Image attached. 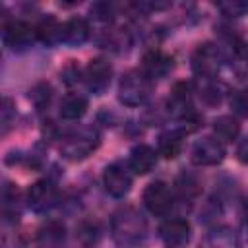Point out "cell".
I'll use <instances>...</instances> for the list:
<instances>
[{
  "instance_id": "1",
  "label": "cell",
  "mask_w": 248,
  "mask_h": 248,
  "mask_svg": "<svg viewBox=\"0 0 248 248\" xmlns=\"http://www.w3.org/2000/svg\"><path fill=\"white\" fill-rule=\"evenodd\" d=\"M110 232H112V240L118 246L122 248L138 246L147 236L145 217L134 207H122L112 215Z\"/></svg>"
},
{
  "instance_id": "2",
  "label": "cell",
  "mask_w": 248,
  "mask_h": 248,
  "mask_svg": "<svg viewBox=\"0 0 248 248\" xmlns=\"http://www.w3.org/2000/svg\"><path fill=\"white\" fill-rule=\"evenodd\" d=\"M101 143V136L97 132V128L93 126H79L76 130H72L70 134H66L60 151L66 159L70 161H81L85 157H89Z\"/></svg>"
},
{
  "instance_id": "3",
  "label": "cell",
  "mask_w": 248,
  "mask_h": 248,
  "mask_svg": "<svg viewBox=\"0 0 248 248\" xmlns=\"http://www.w3.org/2000/svg\"><path fill=\"white\" fill-rule=\"evenodd\" d=\"M151 95V79L141 70H130L118 83V101L126 107H140Z\"/></svg>"
},
{
  "instance_id": "4",
  "label": "cell",
  "mask_w": 248,
  "mask_h": 248,
  "mask_svg": "<svg viewBox=\"0 0 248 248\" xmlns=\"http://www.w3.org/2000/svg\"><path fill=\"white\" fill-rule=\"evenodd\" d=\"M223 60H225L223 50L215 43H202L192 52L190 62H192V70L196 76H200L202 79H211L221 70Z\"/></svg>"
},
{
  "instance_id": "5",
  "label": "cell",
  "mask_w": 248,
  "mask_h": 248,
  "mask_svg": "<svg viewBox=\"0 0 248 248\" xmlns=\"http://www.w3.org/2000/svg\"><path fill=\"white\" fill-rule=\"evenodd\" d=\"M143 205L153 213V215H167L170 207L174 205V194L172 188L163 182L155 180L143 190Z\"/></svg>"
},
{
  "instance_id": "6",
  "label": "cell",
  "mask_w": 248,
  "mask_h": 248,
  "mask_svg": "<svg viewBox=\"0 0 248 248\" xmlns=\"http://www.w3.org/2000/svg\"><path fill=\"white\" fill-rule=\"evenodd\" d=\"M83 78H85L87 89L93 95H103L112 81V64L107 58L97 56V58L89 60V64L83 72Z\"/></svg>"
},
{
  "instance_id": "7",
  "label": "cell",
  "mask_w": 248,
  "mask_h": 248,
  "mask_svg": "<svg viewBox=\"0 0 248 248\" xmlns=\"http://www.w3.org/2000/svg\"><path fill=\"white\" fill-rule=\"evenodd\" d=\"M225 157V147L221 143V140L205 136L202 140H198L192 149H190V161L198 167H213L219 165Z\"/></svg>"
},
{
  "instance_id": "8",
  "label": "cell",
  "mask_w": 248,
  "mask_h": 248,
  "mask_svg": "<svg viewBox=\"0 0 248 248\" xmlns=\"http://www.w3.org/2000/svg\"><path fill=\"white\" fill-rule=\"evenodd\" d=\"M2 37H4V45L12 50H27L35 39H37V31L33 25H29L27 21L16 19L12 23H6L2 27Z\"/></svg>"
},
{
  "instance_id": "9",
  "label": "cell",
  "mask_w": 248,
  "mask_h": 248,
  "mask_svg": "<svg viewBox=\"0 0 248 248\" xmlns=\"http://www.w3.org/2000/svg\"><path fill=\"white\" fill-rule=\"evenodd\" d=\"M103 186L112 198H124L132 188L130 167L124 163H110L103 172Z\"/></svg>"
},
{
  "instance_id": "10",
  "label": "cell",
  "mask_w": 248,
  "mask_h": 248,
  "mask_svg": "<svg viewBox=\"0 0 248 248\" xmlns=\"http://www.w3.org/2000/svg\"><path fill=\"white\" fill-rule=\"evenodd\" d=\"M27 203L33 211L45 213L58 203V190L50 180H37L27 190Z\"/></svg>"
},
{
  "instance_id": "11",
  "label": "cell",
  "mask_w": 248,
  "mask_h": 248,
  "mask_svg": "<svg viewBox=\"0 0 248 248\" xmlns=\"http://www.w3.org/2000/svg\"><path fill=\"white\" fill-rule=\"evenodd\" d=\"M172 66H174V60H172L170 54H167V52H163L159 48H151V50H147L143 54L140 70L153 81V79L165 78L172 70Z\"/></svg>"
},
{
  "instance_id": "12",
  "label": "cell",
  "mask_w": 248,
  "mask_h": 248,
  "mask_svg": "<svg viewBox=\"0 0 248 248\" xmlns=\"http://www.w3.org/2000/svg\"><path fill=\"white\" fill-rule=\"evenodd\" d=\"M190 223L186 219L174 217V219H167L165 223H161L159 227V236L165 242V246L169 248H180L190 240Z\"/></svg>"
},
{
  "instance_id": "13",
  "label": "cell",
  "mask_w": 248,
  "mask_h": 248,
  "mask_svg": "<svg viewBox=\"0 0 248 248\" xmlns=\"http://www.w3.org/2000/svg\"><path fill=\"white\" fill-rule=\"evenodd\" d=\"M184 128H170L165 130L163 134H159L157 138V153L163 155L165 159H174L184 145Z\"/></svg>"
},
{
  "instance_id": "14",
  "label": "cell",
  "mask_w": 248,
  "mask_h": 248,
  "mask_svg": "<svg viewBox=\"0 0 248 248\" xmlns=\"http://www.w3.org/2000/svg\"><path fill=\"white\" fill-rule=\"evenodd\" d=\"M157 165V153L153 147L149 145H136L130 151V159H128V167L130 170H134L136 174H147L155 169Z\"/></svg>"
},
{
  "instance_id": "15",
  "label": "cell",
  "mask_w": 248,
  "mask_h": 248,
  "mask_svg": "<svg viewBox=\"0 0 248 248\" xmlns=\"http://www.w3.org/2000/svg\"><path fill=\"white\" fill-rule=\"evenodd\" d=\"M62 25L54 16H45L37 25H35V31H37V41H41L43 45L46 46H52L56 43H62Z\"/></svg>"
},
{
  "instance_id": "16",
  "label": "cell",
  "mask_w": 248,
  "mask_h": 248,
  "mask_svg": "<svg viewBox=\"0 0 248 248\" xmlns=\"http://www.w3.org/2000/svg\"><path fill=\"white\" fill-rule=\"evenodd\" d=\"M89 39V25L83 17H72L62 25V43L79 46Z\"/></svg>"
},
{
  "instance_id": "17",
  "label": "cell",
  "mask_w": 248,
  "mask_h": 248,
  "mask_svg": "<svg viewBox=\"0 0 248 248\" xmlns=\"http://www.w3.org/2000/svg\"><path fill=\"white\" fill-rule=\"evenodd\" d=\"M89 101L81 93H68L60 103V116L64 120H79L87 112Z\"/></svg>"
},
{
  "instance_id": "18",
  "label": "cell",
  "mask_w": 248,
  "mask_h": 248,
  "mask_svg": "<svg viewBox=\"0 0 248 248\" xmlns=\"http://www.w3.org/2000/svg\"><path fill=\"white\" fill-rule=\"evenodd\" d=\"M231 68L238 78H248V45L240 39L231 41Z\"/></svg>"
},
{
  "instance_id": "19",
  "label": "cell",
  "mask_w": 248,
  "mask_h": 248,
  "mask_svg": "<svg viewBox=\"0 0 248 248\" xmlns=\"http://www.w3.org/2000/svg\"><path fill=\"white\" fill-rule=\"evenodd\" d=\"M213 132H215L217 140H221V141H232V140H236L238 134H240V124H238V120H236L234 116L223 114V116L215 118V122H213Z\"/></svg>"
},
{
  "instance_id": "20",
  "label": "cell",
  "mask_w": 248,
  "mask_h": 248,
  "mask_svg": "<svg viewBox=\"0 0 248 248\" xmlns=\"http://www.w3.org/2000/svg\"><path fill=\"white\" fill-rule=\"evenodd\" d=\"M207 248H238V236L231 227H215L207 234Z\"/></svg>"
},
{
  "instance_id": "21",
  "label": "cell",
  "mask_w": 248,
  "mask_h": 248,
  "mask_svg": "<svg viewBox=\"0 0 248 248\" xmlns=\"http://www.w3.org/2000/svg\"><path fill=\"white\" fill-rule=\"evenodd\" d=\"M2 211L6 221H16L19 215V190L10 182H6L2 188Z\"/></svg>"
},
{
  "instance_id": "22",
  "label": "cell",
  "mask_w": 248,
  "mask_h": 248,
  "mask_svg": "<svg viewBox=\"0 0 248 248\" xmlns=\"http://www.w3.org/2000/svg\"><path fill=\"white\" fill-rule=\"evenodd\" d=\"M215 78H211V79H203L205 83L202 85V89H200V97L207 103V105H219L221 103V97H223V87L217 83V81H213Z\"/></svg>"
},
{
  "instance_id": "23",
  "label": "cell",
  "mask_w": 248,
  "mask_h": 248,
  "mask_svg": "<svg viewBox=\"0 0 248 248\" xmlns=\"http://www.w3.org/2000/svg\"><path fill=\"white\" fill-rule=\"evenodd\" d=\"M217 8L227 17H242L248 14V2L246 0H225V2H219Z\"/></svg>"
},
{
  "instance_id": "24",
  "label": "cell",
  "mask_w": 248,
  "mask_h": 248,
  "mask_svg": "<svg viewBox=\"0 0 248 248\" xmlns=\"http://www.w3.org/2000/svg\"><path fill=\"white\" fill-rule=\"evenodd\" d=\"M39 240L43 244H58L60 240H64V227L58 223H48L39 231Z\"/></svg>"
},
{
  "instance_id": "25",
  "label": "cell",
  "mask_w": 248,
  "mask_h": 248,
  "mask_svg": "<svg viewBox=\"0 0 248 248\" xmlns=\"http://www.w3.org/2000/svg\"><path fill=\"white\" fill-rule=\"evenodd\" d=\"M50 97H52V89L48 83H37L31 91H29V99L31 103L37 107V108H45L48 103H50Z\"/></svg>"
},
{
  "instance_id": "26",
  "label": "cell",
  "mask_w": 248,
  "mask_h": 248,
  "mask_svg": "<svg viewBox=\"0 0 248 248\" xmlns=\"http://www.w3.org/2000/svg\"><path fill=\"white\" fill-rule=\"evenodd\" d=\"M231 108L236 116L248 118V87L238 89L231 95Z\"/></svg>"
},
{
  "instance_id": "27",
  "label": "cell",
  "mask_w": 248,
  "mask_h": 248,
  "mask_svg": "<svg viewBox=\"0 0 248 248\" xmlns=\"http://www.w3.org/2000/svg\"><path fill=\"white\" fill-rule=\"evenodd\" d=\"M76 236L79 238V242H83L85 246H91L99 240V229L93 223H81L76 229Z\"/></svg>"
},
{
  "instance_id": "28",
  "label": "cell",
  "mask_w": 248,
  "mask_h": 248,
  "mask_svg": "<svg viewBox=\"0 0 248 248\" xmlns=\"http://www.w3.org/2000/svg\"><path fill=\"white\" fill-rule=\"evenodd\" d=\"M112 14H114V10H112V4H108V2H97L91 6V16H95L99 21H110Z\"/></svg>"
},
{
  "instance_id": "29",
  "label": "cell",
  "mask_w": 248,
  "mask_h": 248,
  "mask_svg": "<svg viewBox=\"0 0 248 248\" xmlns=\"http://www.w3.org/2000/svg\"><path fill=\"white\" fill-rule=\"evenodd\" d=\"M79 74H81V70H79V66L74 62V60H70V64L62 70V78H64V81L66 83H76L78 79H79Z\"/></svg>"
},
{
  "instance_id": "30",
  "label": "cell",
  "mask_w": 248,
  "mask_h": 248,
  "mask_svg": "<svg viewBox=\"0 0 248 248\" xmlns=\"http://www.w3.org/2000/svg\"><path fill=\"white\" fill-rule=\"evenodd\" d=\"M16 110H14V105H12V99H4L2 101V128H4V132L8 130V126H10V120H12V114H14Z\"/></svg>"
},
{
  "instance_id": "31",
  "label": "cell",
  "mask_w": 248,
  "mask_h": 248,
  "mask_svg": "<svg viewBox=\"0 0 248 248\" xmlns=\"http://www.w3.org/2000/svg\"><path fill=\"white\" fill-rule=\"evenodd\" d=\"M236 157H238L240 163L248 165V138L238 143V147H236Z\"/></svg>"
},
{
  "instance_id": "32",
  "label": "cell",
  "mask_w": 248,
  "mask_h": 248,
  "mask_svg": "<svg viewBox=\"0 0 248 248\" xmlns=\"http://www.w3.org/2000/svg\"><path fill=\"white\" fill-rule=\"evenodd\" d=\"M242 215H244V219L248 223V198H244V202H242Z\"/></svg>"
}]
</instances>
